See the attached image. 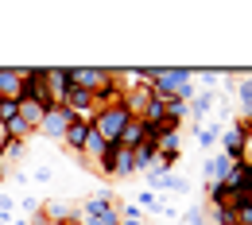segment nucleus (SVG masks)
<instances>
[{"instance_id": "c756f323", "label": "nucleus", "mask_w": 252, "mask_h": 225, "mask_svg": "<svg viewBox=\"0 0 252 225\" xmlns=\"http://www.w3.org/2000/svg\"><path fill=\"white\" fill-rule=\"evenodd\" d=\"M4 144H8V129L0 125V152H4Z\"/></svg>"}, {"instance_id": "f03ea898", "label": "nucleus", "mask_w": 252, "mask_h": 225, "mask_svg": "<svg viewBox=\"0 0 252 225\" xmlns=\"http://www.w3.org/2000/svg\"><path fill=\"white\" fill-rule=\"evenodd\" d=\"M20 74H24V94H20V101H39L43 109H51L55 101H51V90H47V66H24Z\"/></svg>"}, {"instance_id": "cd10ccee", "label": "nucleus", "mask_w": 252, "mask_h": 225, "mask_svg": "<svg viewBox=\"0 0 252 225\" xmlns=\"http://www.w3.org/2000/svg\"><path fill=\"white\" fill-rule=\"evenodd\" d=\"M183 222H187V225H206V214H202V206H190L187 214H183Z\"/></svg>"}, {"instance_id": "f257e3e1", "label": "nucleus", "mask_w": 252, "mask_h": 225, "mask_svg": "<svg viewBox=\"0 0 252 225\" xmlns=\"http://www.w3.org/2000/svg\"><path fill=\"white\" fill-rule=\"evenodd\" d=\"M128 121H132V113H128L125 105L117 101V105H109V109H97V113H94V132L105 140V144H121V136H125Z\"/></svg>"}, {"instance_id": "ddd939ff", "label": "nucleus", "mask_w": 252, "mask_h": 225, "mask_svg": "<svg viewBox=\"0 0 252 225\" xmlns=\"http://www.w3.org/2000/svg\"><path fill=\"white\" fill-rule=\"evenodd\" d=\"M148 101H152V94H148V86H140V90H125V97H121V105H125L132 117H144V109H148Z\"/></svg>"}, {"instance_id": "0eeeda50", "label": "nucleus", "mask_w": 252, "mask_h": 225, "mask_svg": "<svg viewBox=\"0 0 252 225\" xmlns=\"http://www.w3.org/2000/svg\"><path fill=\"white\" fill-rule=\"evenodd\" d=\"M20 94H24L20 66H0V101H20Z\"/></svg>"}, {"instance_id": "72a5a7b5", "label": "nucleus", "mask_w": 252, "mask_h": 225, "mask_svg": "<svg viewBox=\"0 0 252 225\" xmlns=\"http://www.w3.org/2000/svg\"><path fill=\"white\" fill-rule=\"evenodd\" d=\"M225 225H237V222H225Z\"/></svg>"}, {"instance_id": "7c9ffc66", "label": "nucleus", "mask_w": 252, "mask_h": 225, "mask_svg": "<svg viewBox=\"0 0 252 225\" xmlns=\"http://www.w3.org/2000/svg\"><path fill=\"white\" fill-rule=\"evenodd\" d=\"M8 225H28V218H16V222H8Z\"/></svg>"}, {"instance_id": "5701e85b", "label": "nucleus", "mask_w": 252, "mask_h": 225, "mask_svg": "<svg viewBox=\"0 0 252 225\" xmlns=\"http://www.w3.org/2000/svg\"><path fill=\"white\" fill-rule=\"evenodd\" d=\"M218 140H221V125H218V121H210V125L198 129V144H202V148H214Z\"/></svg>"}, {"instance_id": "6e6552de", "label": "nucleus", "mask_w": 252, "mask_h": 225, "mask_svg": "<svg viewBox=\"0 0 252 225\" xmlns=\"http://www.w3.org/2000/svg\"><path fill=\"white\" fill-rule=\"evenodd\" d=\"M218 90H198V94H194V101H190V121H194V132L202 129V121H206V117H210V109H214V105H218Z\"/></svg>"}, {"instance_id": "f3484780", "label": "nucleus", "mask_w": 252, "mask_h": 225, "mask_svg": "<svg viewBox=\"0 0 252 225\" xmlns=\"http://www.w3.org/2000/svg\"><path fill=\"white\" fill-rule=\"evenodd\" d=\"M136 175V160H132V148H121L117 144V163H113V179H128Z\"/></svg>"}, {"instance_id": "39448f33", "label": "nucleus", "mask_w": 252, "mask_h": 225, "mask_svg": "<svg viewBox=\"0 0 252 225\" xmlns=\"http://www.w3.org/2000/svg\"><path fill=\"white\" fill-rule=\"evenodd\" d=\"M70 109L66 105H51L47 109V117H43V125H39V136H47V140H63L66 129H70Z\"/></svg>"}, {"instance_id": "aec40b11", "label": "nucleus", "mask_w": 252, "mask_h": 225, "mask_svg": "<svg viewBox=\"0 0 252 225\" xmlns=\"http://www.w3.org/2000/svg\"><path fill=\"white\" fill-rule=\"evenodd\" d=\"M105 148H109V144H105V140H101V136L90 129V136H86V148H82V152H86V163H97L101 156H105Z\"/></svg>"}, {"instance_id": "4be33fe9", "label": "nucleus", "mask_w": 252, "mask_h": 225, "mask_svg": "<svg viewBox=\"0 0 252 225\" xmlns=\"http://www.w3.org/2000/svg\"><path fill=\"white\" fill-rule=\"evenodd\" d=\"M206 202L210 206H233V194L225 191L221 183H206Z\"/></svg>"}, {"instance_id": "a878e982", "label": "nucleus", "mask_w": 252, "mask_h": 225, "mask_svg": "<svg viewBox=\"0 0 252 225\" xmlns=\"http://www.w3.org/2000/svg\"><path fill=\"white\" fill-rule=\"evenodd\" d=\"M16 117H20V101H0V125H8Z\"/></svg>"}, {"instance_id": "393cba45", "label": "nucleus", "mask_w": 252, "mask_h": 225, "mask_svg": "<svg viewBox=\"0 0 252 225\" xmlns=\"http://www.w3.org/2000/svg\"><path fill=\"white\" fill-rule=\"evenodd\" d=\"M121 210V222H144V210L136 206V202H125V206H117Z\"/></svg>"}, {"instance_id": "b1692460", "label": "nucleus", "mask_w": 252, "mask_h": 225, "mask_svg": "<svg viewBox=\"0 0 252 225\" xmlns=\"http://www.w3.org/2000/svg\"><path fill=\"white\" fill-rule=\"evenodd\" d=\"M24 152H28V144H24V140H8V144H4V152H0V163L24 160Z\"/></svg>"}, {"instance_id": "1a4fd4ad", "label": "nucleus", "mask_w": 252, "mask_h": 225, "mask_svg": "<svg viewBox=\"0 0 252 225\" xmlns=\"http://www.w3.org/2000/svg\"><path fill=\"white\" fill-rule=\"evenodd\" d=\"M241 148H245V129L233 125L229 132H221V156L229 163H241Z\"/></svg>"}, {"instance_id": "dca6fc26", "label": "nucleus", "mask_w": 252, "mask_h": 225, "mask_svg": "<svg viewBox=\"0 0 252 225\" xmlns=\"http://www.w3.org/2000/svg\"><path fill=\"white\" fill-rule=\"evenodd\" d=\"M144 136H148V125H144L140 117H132V121H128V129H125V136H121V148H140V144H144Z\"/></svg>"}, {"instance_id": "a211bd4d", "label": "nucleus", "mask_w": 252, "mask_h": 225, "mask_svg": "<svg viewBox=\"0 0 252 225\" xmlns=\"http://www.w3.org/2000/svg\"><path fill=\"white\" fill-rule=\"evenodd\" d=\"M233 222L252 225V198L249 194H233Z\"/></svg>"}, {"instance_id": "bb28decb", "label": "nucleus", "mask_w": 252, "mask_h": 225, "mask_svg": "<svg viewBox=\"0 0 252 225\" xmlns=\"http://www.w3.org/2000/svg\"><path fill=\"white\" fill-rule=\"evenodd\" d=\"M136 206H140V210H152V214H159V198H156V191H144L140 198H136Z\"/></svg>"}, {"instance_id": "9b49d317", "label": "nucleus", "mask_w": 252, "mask_h": 225, "mask_svg": "<svg viewBox=\"0 0 252 225\" xmlns=\"http://www.w3.org/2000/svg\"><path fill=\"white\" fill-rule=\"evenodd\" d=\"M132 160H136V171H152V167L159 163L156 140H152V136H144V144H140V148H132Z\"/></svg>"}, {"instance_id": "f8f14e48", "label": "nucleus", "mask_w": 252, "mask_h": 225, "mask_svg": "<svg viewBox=\"0 0 252 225\" xmlns=\"http://www.w3.org/2000/svg\"><path fill=\"white\" fill-rule=\"evenodd\" d=\"M233 97H237V105H241V117H252V66H249L245 78L233 82Z\"/></svg>"}, {"instance_id": "2f4dec72", "label": "nucleus", "mask_w": 252, "mask_h": 225, "mask_svg": "<svg viewBox=\"0 0 252 225\" xmlns=\"http://www.w3.org/2000/svg\"><path fill=\"white\" fill-rule=\"evenodd\" d=\"M121 225H148V222H121Z\"/></svg>"}, {"instance_id": "4468645a", "label": "nucleus", "mask_w": 252, "mask_h": 225, "mask_svg": "<svg viewBox=\"0 0 252 225\" xmlns=\"http://www.w3.org/2000/svg\"><path fill=\"white\" fill-rule=\"evenodd\" d=\"M229 167H233V163L225 160V156H206V163H202V175H206V183H221V179H225V175H229Z\"/></svg>"}, {"instance_id": "c85d7f7f", "label": "nucleus", "mask_w": 252, "mask_h": 225, "mask_svg": "<svg viewBox=\"0 0 252 225\" xmlns=\"http://www.w3.org/2000/svg\"><path fill=\"white\" fill-rule=\"evenodd\" d=\"M12 210H16V202H12L8 194H0V214H8V218H12Z\"/></svg>"}, {"instance_id": "6ab92c4d", "label": "nucleus", "mask_w": 252, "mask_h": 225, "mask_svg": "<svg viewBox=\"0 0 252 225\" xmlns=\"http://www.w3.org/2000/svg\"><path fill=\"white\" fill-rule=\"evenodd\" d=\"M163 113H167V121H175V125H183L190 117V105L183 97H171V101H163Z\"/></svg>"}, {"instance_id": "7ed1b4c3", "label": "nucleus", "mask_w": 252, "mask_h": 225, "mask_svg": "<svg viewBox=\"0 0 252 225\" xmlns=\"http://www.w3.org/2000/svg\"><path fill=\"white\" fill-rule=\"evenodd\" d=\"M39 214H43L51 225H78V222H82V210H78L74 202H63V198H47V202H39Z\"/></svg>"}, {"instance_id": "2eb2a0df", "label": "nucleus", "mask_w": 252, "mask_h": 225, "mask_svg": "<svg viewBox=\"0 0 252 225\" xmlns=\"http://www.w3.org/2000/svg\"><path fill=\"white\" fill-rule=\"evenodd\" d=\"M43 117H47V109H43L39 101H20V121H24L28 129H35V132H39Z\"/></svg>"}, {"instance_id": "9d476101", "label": "nucleus", "mask_w": 252, "mask_h": 225, "mask_svg": "<svg viewBox=\"0 0 252 225\" xmlns=\"http://www.w3.org/2000/svg\"><path fill=\"white\" fill-rule=\"evenodd\" d=\"M90 129H94L90 121H70V129H66V136H63L66 152H74V156H78V152L86 148V136H90Z\"/></svg>"}, {"instance_id": "473e14b6", "label": "nucleus", "mask_w": 252, "mask_h": 225, "mask_svg": "<svg viewBox=\"0 0 252 225\" xmlns=\"http://www.w3.org/2000/svg\"><path fill=\"white\" fill-rule=\"evenodd\" d=\"M0 183H4V163H0Z\"/></svg>"}, {"instance_id": "412c9836", "label": "nucleus", "mask_w": 252, "mask_h": 225, "mask_svg": "<svg viewBox=\"0 0 252 225\" xmlns=\"http://www.w3.org/2000/svg\"><path fill=\"white\" fill-rule=\"evenodd\" d=\"M78 225H121V210H117V206H109V210H101V214L82 218Z\"/></svg>"}, {"instance_id": "423d86ee", "label": "nucleus", "mask_w": 252, "mask_h": 225, "mask_svg": "<svg viewBox=\"0 0 252 225\" xmlns=\"http://www.w3.org/2000/svg\"><path fill=\"white\" fill-rule=\"evenodd\" d=\"M47 90H51V101H55V105H66V97L74 90L66 66H47Z\"/></svg>"}, {"instance_id": "20e7f679", "label": "nucleus", "mask_w": 252, "mask_h": 225, "mask_svg": "<svg viewBox=\"0 0 252 225\" xmlns=\"http://www.w3.org/2000/svg\"><path fill=\"white\" fill-rule=\"evenodd\" d=\"M156 148H159V167H163V171H171V167L179 163V156H183V129L159 132Z\"/></svg>"}]
</instances>
